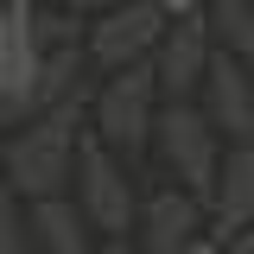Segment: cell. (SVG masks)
Returning a JSON list of instances; mask_svg holds the SVG:
<instances>
[{
    "mask_svg": "<svg viewBox=\"0 0 254 254\" xmlns=\"http://www.w3.org/2000/svg\"><path fill=\"white\" fill-rule=\"evenodd\" d=\"M76 108L83 95H64L51 108H38V121L6 146V172H13V190L19 197H58L70 185V159H76Z\"/></svg>",
    "mask_w": 254,
    "mask_h": 254,
    "instance_id": "6da1fadb",
    "label": "cell"
},
{
    "mask_svg": "<svg viewBox=\"0 0 254 254\" xmlns=\"http://www.w3.org/2000/svg\"><path fill=\"white\" fill-rule=\"evenodd\" d=\"M153 95H159L153 64H140V58L121 64V76L95 95V140H102V146H127V153H140L146 133H153Z\"/></svg>",
    "mask_w": 254,
    "mask_h": 254,
    "instance_id": "7a4b0ae2",
    "label": "cell"
},
{
    "mask_svg": "<svg viewBox=\"0 0 254 254\" xmlns=\"http://www.w3.org/2000/svg\"><path fill=\"white\" fill-rule=\"evenodd\" d=\"M76 197L95 229H108V235L133 229V185L121 178V165L108 159L102 140H76Z\"/></svg>",
    "mask_w": 254,
    "mask_h": 254,
    "instance_id": "3957f363",
    "label": "cell"
},
{
    "mask_svg": "<svg viewBox=\"0 0 254 254\" xmlns=\"http://www.w3.org/2000/svg\"><path fill=\"white\" fill-rule=\"evenodd\" d=\"M153 127H159V153H165V165H172L190 190H216V127H210V115L172 102Z\"/></svg>",
    "mask_w": 254,
    "mask_h": 254,
    "instance_id": "277c9868",
    "label": "cell"
},
{
    "mask_svg": "<svg viewBox=\"0 0 254 254\" xmlns=\"http://www.w3.org/2000/svg\"><path fill=\"white\" fill-rule=\"evenodd\" d=\"M38 26H32V6L26 0H13L6 13H0V102H6V115L19 121L32 102V83H38Z\"/></svg>",
    "mask_w": 254,
    "mask_h": 254,
    "instance_id": "5b68a950",
    "label": "cell"
},
{
    "mask_svg": "<svg viewBox=\"0 0 254 254\" xmlns=\"http://www.w3.org/2000/svg\"><path fill=\"white\" fill-rule=\"evenodd\" d=\"M159 32H165V6H159V0H121V6L89 32V58L108 64V70H121V64H133L140 51H153Z\"/></svg>",
    "mask_w": 254,
    "mask_h": 254,
    "instance_id": "8992f818",
    "label": "cell"
},
{
    "mask_svg": "<svg viewBox=\"0 0 254 254\" xmlns=\"http://www.w3.org/2000/svg\"><path fill=\"white\" fill-rule=\"evenodd\" d=\"M203 64H210V38H203V19L178 13V26H172V32H159V64H153L159 89L178 102L190 83H203Z\"/></svg>",
    "mask_w": 254,
    "mask_h": 254,
    "instance_id": "52a82bcc",
    "label": "cell"
},
{
    "mask_svg": "<svg viewBox=\"0 0 254 254\" xmlns=\"http://www.w3.org/2000/svg\"><path fill=\"white\" fill-rule=\"evenodd\" d=\"M203 83H210V127H229V140H254V89L242 76V64L210 58Z\"/></svg>",
    "mask_w": 254,
    "mask_h": 254,
    "instance_id": "ba28073f",
    "label": "cell"
},
{
    "mask_svg": "<svg viewBox=\"0 0 254 254\" xmlns=\"http://www.w3.org/2000/svg\"><path fill=\"white\" fill-rule=\"evenodd\" d=\"M216 210L222 229H242L254 216V140H235L229 165H216Z\"/></svg>",
    "mask_w": 254,
    "mask_h": 254,
    "instance_id": "9c48e42d",
    "label": "cell"
},
{
    "mask_svg": "<svg viewBox=\"0 0 254 254\" xmlns=\"http://www.w3.org/2000/svg\"><path fill=\"white\" fill-rule=\"evenodd\" d=\"M197 242V203L190 197H153L146 210V254H185Z\"/></svg>",
    "mask_w": 254,
    "mask_h": 254,
    "instance_id": "30bf717a",
    "label": "cell"
},
{
    "mask_svg": "<svg viewBox=\"0 0 254 254\" xmlns=\"http://www.w3.org/2000/svg\"><path fill=\"white\" fill-rule=\"evenodd\" d=\"M32 235H38L45 254H89V242H83V216H76L64 197H38V203H32Z\"/></svg>",
    "mask_w": 254,
    "mask_h": 254,
    "instance_id": "8fae6325",
    "label": "cell"
},
{
    "mask_svg": "<svg viewBox=\"0 0 254 254\" xmlns=\"http://www.w3.org/2000/svg\"><path fill=\"white\" fill-rule=\"evenodd\" d=\"M210 19L229 38V51H254V0H210Z\"/></svg>",
    "mask_w": 254,
    "mask_h": 254,
    "instance_id": "7c38bea8",
    "label": "cell"
},
{
    "mask_svg": "<svg viewBox=\"0 0 254 254\" xmlns=\"http://www.w3.org/2000/svg\"><path fill=\"white\" fill-rule=\"evenodd\" d=\"M0 254H32V242H26V216H19V197H13V190L0 197Z\"/></svg>",
    "mask_w": 254,
    "mask_h": 254,
    "instance_id": "4fadbf2b",
    "label": "cell"
},
{
    "mask_svg": "<svg viewBox=\"0 0 254 254\" xmlns=\"http://www.w3.org/2000/svg\"><path fill=\"white\" fill-rule=\"evenodd\" d=\"M32 26H38V51L51 45V51H64V45H76V19H64V13H32Z\"/></svg>",
    "mask_w": 254,
    "mask_h": 254,
    "instance_id": "5bb4252c",
    "label": "cell"
},
{
    "mask_svg": "<svg viewBox=\"0 0 254 254\" xmlns=\"http://www.w3.org/2000/svg\"><path fill=\"white\" fill-rule=\"evenodd\" d=\"M229 254H254V229H242V235H235V248Z\"/></svg>",
    "mask_w": 254,
    "mask_h": 254,
    "instance_id": "9a60e30c",
    "label": "cell"
},
{
    "mask_svg": "<svg viewBox=\"0 0 254 254\" xmlns=\"http://www.w3.org/2000/svg\"><path fill=\"white\" fill-rule=\"evenodd\" d=\"M185 254H229V248H222V242H190Z\"/></svg>",
    "mask_w": 254,
    "mask_h": 254,
    "instance_id": "2e32d148",
    "label": "cell"
},
{
    "mask_svg": "<svg viewBox=\"0 0 254 254\" xmlns=\"http://www.w3.org/2000/svg\"><path fill=\"white\" fill-rule=\"evenodd\" d=\"M159 6H165V19H172V13H190L197 0H159Z\"/></svg>",
    "mask_w": 254,
    "mask_h": 254,
    "instance_id": "e0dca14e",
    "label": "cell"
},
{
    "mask_svg": "<svg viewBox=\"0 0 254 254\" xmlns=\"http://www.w3.org/2000/svg\"><path fill=\"white\" fill-rule=\"evenodd\" d=\"M51 6H83V0H51Z\"/></svg>",
    "mask_w": 254,
    "mask_h": 254,
    "instance_id": "ac0fdd59",
    "label": "cell"
},
{
    "mask_svg": "<svg viewBox=\"0 0 254 254\" xmlns=\"http://www.w3.org/2000/svg\"><path fill=\"white\" fill-rule=\"evenodd\" d=\"M6 6H13V0H0V13H6Z\"/></svg>",
    "mask_w": 254,
    "mask_h": 254,
    "instance_id": "d6986e66",
    "label": "cell"
},
{
    "mask_svg": "<svg viewBox=\"0 0 254 254\" xmlns=\"http://www.w3.org/2000/svg\"><path fill=\"white\" fill-rule=\"evenodd\" d=\"M108 254H127V248H108Z\"/></svg>",
    "mask_w": 254,
    "mask_h": 254,
    "instance_id": "ffe728a7",
    "label": "cell"
}]
</instances>
